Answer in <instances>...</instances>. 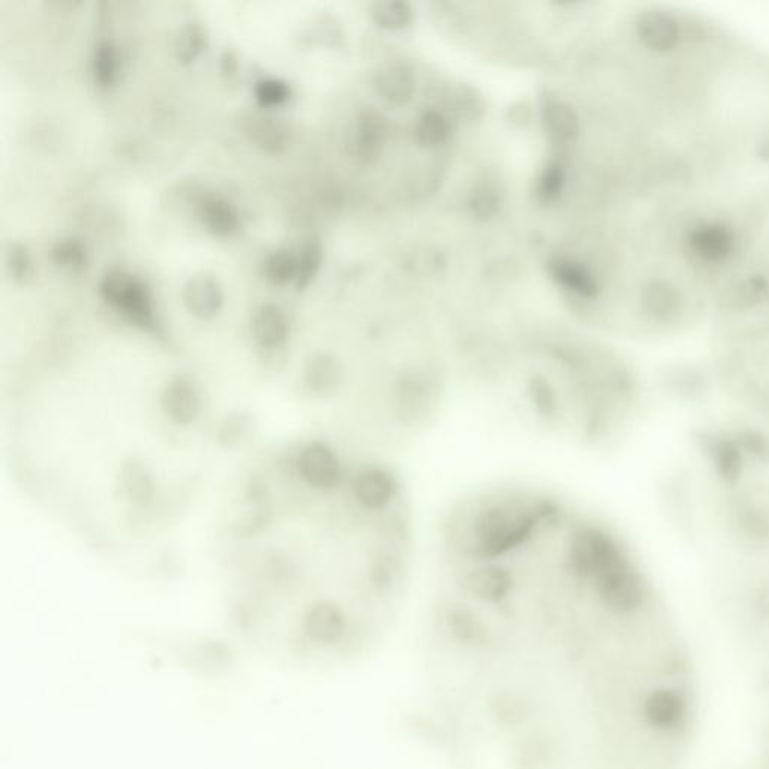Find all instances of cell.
I'll return each mask as SVG.
<instances>
[{"instance_id":"cell-1","label":"cell","mask_w":769,"mask_h":769,"mask_svg":"<svg viewBox=\"0 0 769 769\" xmlns=\"http://www.w3.org/2000/svg\"><path fill=\"white\" fill-rule=\"evenodd\" d=\"M654 606L579 541H525L472 565L427 601L450 769H603L609 648Z\"/></svg>"},{"instance_id":"cell-2","label":"cell","mask_w":769,"mask_h":769,"mask_svg":"<svg viewBox=\"0 0 769 769\" xmlns=\"http://www.w3.org/2000/svg\"><path fill=\"white\" fill-rule=\"evenodd\" d=\"M453 367L456 393L505 426L582 453L618 444L645 403L643 377L625 356L574 335L468 347Z\"/></svg>"},{"instance_id":"cell-3","label":"cell","mask_w":769,"mask_h":769,"mask_svg":"<svg viewBox=\"0 0 769 769\" xmlns=\"http://www.w3.org/2000/svg\"><path fill=\"white\" fill-rule=\"evenodd\" d=\"M688 702L681 691L670 687L652 688L643 697L640 718L652 732L670 735L687 723Z\"/></svg>"},{"instance_id":"cell-4","label":"cell","mask_w":769,"mask_h":769,"mask_svg":"<svg viewBox=\"0 0 769 769\" xmlns=\"http://www.w3.org/2000/svg\"><path fill=\"white\" fill-rule=\"evenodd\" d=\"M164 414L178 426H190L202 414L203 400L196 380L187 374H178L167 382L161 399Z\"/></svg>"},{"instance_id":"cell-5","label":"cell","mask_w":769,"mask_h":769,"mask_svg":"<svg viewBox=\"0 0 769 769\" xmlns=\"http://www.w3.org/2000/svg\"><path fill=\"white\" fill-rule=\"evenodd\" d=\"M547 272L556 286L582 301L594 302L600 296L601 283L597 275L580 260L564 256L552 257L547 263Z\"/></svg>"},{"instance_id":"cell-6","label":"cell","mask_w":769,"mask_h":769,"mask_svg":"<svg viewBox=\"0 0 769 769\" xmlns=\"http://www.w3.org/2000/svg\"><path fill=\"white\" fill-rule=\"evenodd\" d=\"M541 122L544 131L555 145L568 146L576 142L580 134V118L567 101L546 95L541 103Z\"/></svg>"},{"instance_id":"cell-7","label":"cell","mask_w":769,"mask_h":769,"mask_svg":"<svg viewBox=\"0 0 769 769\" xmlns=\"http://www.w3.org/2000/svg\"><path fill=\"white\" fill-rule=\"evenodd\" d=\"M387 139V125L376 112H365L356 119L349 134V151L356 160L371 163L377 160Z\"/></svg>"},{"instance_id":"cell-8","label":"cell","mask_w":769,"mask_h":769,"mask_svg":"<svg viewBox=\"0 0 769 769\" xmlns=\"http://www.w3.org/2000/svg\"><path fill=\"white\" fill-rule=\"evenodd\" d=\"M374 89L388 104L405 106L414 98L417 89L414 71L405 64H390L380 68L374 77Z\"/></svg>"},{"instance_id":"cell-9","label":"cell","mask_w":769,"mask_h":769,"mask_svg":"<svg viewBox=\"0 0 769 769\" xmlns=\"http://www.w3.org/2000/svg\"><path fill=\"white\" fill-rule=\"evenodd\" d=\"M118 486L124 501L133 507H148L154 499V478L140 460L130 459L122 465Z\"/></svg>"},{"instance_id":"cell-10","label":"cell","mask_w":769,"mask_h":769,"mask_svg":"<svg viewBox=\"0 0 769 769\" xmlns=\"http://www.w3.org/2000/svg\"><path fill=\"white\" fill-rule=\"evenodd\" d=\"M253 335L263 349H278L289 335L286 317L277 308H263L254 319Z\"/></svg>"},{"instance_id":"cell-11","label":"cell","mask_w":769,"mask_h":769,"mask_svg":"<svg viewBox=\"0 0 769 769\" xmlns=\"http://www.w3.org/2000/svg\"><path fill=\"white\" fill-rule=\"evenodd\" d=\"M109 299L122 311L133 317L136 322L149 323L152 308L145 292L133 283H112L109 286Z\"/></svg>"},{"instance_id":"cell-12","label":"cell","mask_w":769,"mask_h":769,"mask_svg":"<svg viewBox=\"0 0 769 769\" xmlns=\"http://www.w3.org/2000/svg\"><path fill=\"white\" fill-rule=\"evenodd\" d=\"M414 134L418 145L423 146V148H439V146L445 145L448 139H450V119L441 110L427 109L417 119Z\"/></svg>"},{"instance_id":"cell-13","label":"cell","mask_w":769,"mask_h":769,"mask_svg":"<svg viewBox=\"0 0 769 769\" xmlns=\"http://www.w3.org/2000/svg\"><path fill=\"white\" fill-rule=\"evenodd\" d=\"M371 17L383 31L402 32L411 28L415 20L412 5L405 0H383L371 8Z\"/></svg>"},{"instance_id":"cell-14","label":"cell","mask_w":769,"mask_h":769,"mask_svg":"<svg viewBox=\"0 0 769 769\" xmlns=\"http://www.w3.org/2000/svg\"><path fill=\"white\" fill-rule=\"evenodd\" d=\"M565 182H567V169L564 164L559 160L549 161L537 179L535 193L538 200L543 203L555 202L564 191Z\"/></svg>"},{"instance_id":"cell-15","label":"cell","mask_w":769,"mask_h":769,"mask_svg":"<svg viewBox=\"0 0 769 769\" xmlns=\"http://www.w3.org/2000/svg\"><path fill=\"white\" fill-rule=\"evenodd\" d=\"M499 206H501V196L492 184L483 182V184L475 187L474 193L471 194V200H469L472 214L487 220V218H492L493 215L498 214Z\"/></svg>"},{"instance_id":"cell-16","label":"cell","mask_w":769,"mask_h":769,"mask_svg":"<svg viewBox=\"0 0 769 769\" xmlns=\"http://www.w3.org/2000/svg\"><path fill=\"white\" fill-rule=\"evenodd\" d=\"M187 305L194 316L208 319V317L214 316L220 308V296H218L217 290L208 284L194 286L188 295Z\"/></svg>"},{"instance_id":"cell-17","label":"cell","mask_w":769,"mask_h":769,"mask_svg":"<svg viewBox=\"0 0 769 769\" xmlns=\"http://www.w3.org/2000/svg\"><path fill=\"white\" fill-rule=\"evenodd\" d=\"M251 420L247 415H233L224 421L220 429V441L226 447H238L250 433Z\"/></svg>"}]
</instances>
